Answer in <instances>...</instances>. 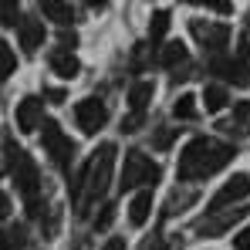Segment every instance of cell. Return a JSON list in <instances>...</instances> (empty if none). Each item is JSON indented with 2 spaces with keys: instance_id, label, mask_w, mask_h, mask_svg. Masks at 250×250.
Returning <instances> with one entry per match:
<instances>
[{
  "instance_id": "cell-23",
  "label": "cell",
  "mask_w": 250,
  "mask_h": 250,
  "mask_svg": "<svg viewBox=\"0 0 250 250\" xmlns=\"http://www.w3.org/2000/svg\"><path fill=\"white\" fill-rule=\"evenodd\" d=\"M0 24H3V27H17V24H21V7H17V0H0Z\"/></svg>"
},
{
  "instance_id": "cell-35",
  "label": "cell",
  "mask_w": 250,
  "mask_h": 250,
  "mask_svg": "<svg viewBox=\"0 0 250 250\" xmlns=\"http://www.w3.org/2000/svg\"><path fill=\"white\" fill-rule=\"evenodd\" d=\"M47 98H51V102H64V91H61V88H54V91H47Z\"/></svg>"
},
{
  "instance_id": "cell-5",
  "label": "cell",
  "mask_w": 250,
  "mask_h": 250,
  "mask_svg": "<svg viewBox=\"0 0 250 250\" xmlns=\"http://www.w3.org/2000/svg\"><path fill=\"white\" fill-rule=\"evenodd\" d=\"M41 142H44V152L51 156V163L58 169H68L71 166V156H75V146H71V139L61 132V125L54 122V119H44L41 125Z\"/></svg>"
},
{
  "instance_id": "cell-17",
  "label": "cell",
  "mask_w": 250,
  "mask_h": 250,
  "mask_svg": "<svg viewBox=\"0 0 250 250\" xmlns=\"http://www.w3.org/2000/svg\"><path fill=\"white\" fill-rule=\"evenodd\" d=\"M227 102H230V95H227V88H223V84H207V88H203V105H207L209 115L223 112V108H227Z\"/></svg>"
},
{
  "instance_id": "cell-4",
  "label": "cell",
  "mask_w": 250,
  "mask_h": 250,
  "mask_svg": "<svg viewBox=\"0 0 250 250\" xmlns=\"http://www.w3.org/2000/svg\"><path fill=\"white\" fill-rule=\"evenodd\" d=\"M159 183V166L146 156V152H139V149H132V152H125V166H122V179H119V189H139V186H156Z\"/></svg>"
},
{
  "instance_id": "cell-29",
  "label": "cell",
  "mask_w": 250,
  "mask_h": 250,
  "mask_svg": "<svg viewBox=\"0 0 250 250\" xmlns=\"http://www.w3.org/2000/svg\"><path fill=\"white\" fill-rule=\"evenodd\" d=\"M142 119H146V112H132V115L122 122V128H125V132H135V128L142 125Z\"/></svg>"
},
{
  "instance_id": "cell-22",
  "label": "cell",
  "mask_w": 250,
  "mask_h": 250,
  "mask_svg": "<svg viewBox=\"0 0 250 250\" xmlns=\"http://www.w3.org/2000/svg\"><path fill=\"white\" fill-rule=\"evenodd\" d=\"M172 115H176V119H183V122L196 119V98H193V95H179V98H176V105H172Z\"/></svg>"
},
{
  "instance_id": "cell-11",
  "label": "cell",
  "mask_w": 250,
  "mask_h": 250,
  "mask_svg": "<svg viewBox=\"0 0 250 250\" xmlns=\"http://www.w3.org/2000/svg\"><path fill=\"white\" fill-rule=\"evenodd\" d=\"M17 128L24 132V135H31L38 125H41V119H44V102L41 98H34V95H27L21 105H17Z\"/></svg>"
},
{
  "instance_id": "cell-15",
  "label": "cell",
  "mask_w": 250,
  "mask_h": 250,
  "mask_svg": "<svg viewBox=\"0 0 250 250\" xmlns=\"http://www.w3.org/2000/svg\"><path fill=\"white\" fill-rule=\"evenodd\" d=\"M41 10H44L47 21H54V24H61V27H68V24L75 21V10H71L68 0H41Z\"/></svg>"
},
{
  "instance_id": "cell-19",
  "label": "cell",
  "mask_w": 250,
  "mask_h": 250,
  "mask_svg": "<svg viewBox=\"0 0 250 250\" xmlns=\"http://www.w3.org/2000/svg\"><path fill=\"white\" fill-rule=\"evenodd\" d=\"M193 203H196V189H186V193H179V189H176V193H172V196L166 200V209H163V216H176V213H183V209L193 207Z\"/></svg>"
},
{
  "instance_id": "cell-34",
  "label": "cell",
  "mask_w": 250,
  "mask_h": 250,
  "mask_svg": "<svg viewBox=\"0 0 250 250\" xmlns=\"http://www.w3.org/2000/svg\"><path fill=\"white\" fill-rule=\"evenodd\" d=\"M142 250H163V240H146Z\"/></svg>"
},
{
  "instance_id": "cell-18",
  "label": "cell",
  "mask_w": 250,
  "mask_h": 250,
  "mask_svg": "<svg viewBox=\"0 0 250 250\" xmlns=\"http://www.w3.org/2000/svg\"><path fill=\"white\" fill-rule=\"evenodd\" d=\"M27 244V233H24V227H3L0 230V250H24Z\"/></svg>"
},
{
  "instance_id": "cell-16",
  "label": "cell",
  "mask_w": 250,
  "mask_h": 250,
  "mask_svg": "<svg viewBox=\"0 0 250 250\" xmlns=\"http://www.w3.org/2000/svg\"><path fill=\"white\" fill-rule=\"evenodd\" d=\"M152 82H135L128 88V108L132 112H146L149 108V102H152Z\"/></svg>"
},
{
  "instance_id": "cell-26",
  "label": "cell",
  "mask_w": 250,
  "mask_h": 250,
  "mask_svg": "<svg viewBox=\"0 0 250 250\" xmlns=\"http://www.w3.org/2000/svg\"><path fill=\"white\" fill-rule=\"evenodd\" d=\"M189 3L207 7V10H216V14H230V10H233V3H230V0H189Z\"/></svg>"
},
{
  "instance_id": "cell-32",
  "label": "cell",
  "mask_w": 250,
  "mask_h": 250,
  "mask_svg": "<svg viewBox=\"0 0 250 250\" xmlns=\"http://www.w3.org/2000/svg\"><path fill=\"white\" fill-rule=\"evenodd\" d=\"M7 216H10V196H7V193L0 189V223H3Z\"/></svg>"
},
{
  "instance_id": "cell-9",
  "label": "cell",
  "mask_w": 250,
  "mask_h": 250,
  "mask_svg": "<svg viewBox=\"0 0 250 250\" xmlns=\"http://www.w3.org/2000/svg\"><path fill=\"white\" fill-rule=\"evenodd\" d=\"M209 71H213V75H220V78H227V82H233V84H247L250 82L247 58H240V54L213 58V61H209Z\"/></svg>"
},
{
  "instance_id": "cell-20",
  "label": "cell",
  "mask_w": 250,
  "mask_h": 250,
  "mask_svg": "<svg viewBox=\"0 0 250 250\" xmlns=\"http://www.w3.org/2000/svg\"><path fill=\"white\" fill-rule=\"evenodd\" d=\"M186 61V44L183 41H169L163 47V54H159V64L163 68H176V64H183Z\"/></svg>"
},
{
  "instance_id": "cell-37",
  "label": "cell",
  "mask_w": 250,
  "mask_h": 250,
  "mask_svg": "<svg viewBox=\"0 0 250 250\" xmlns=\"http://www.w3.org/2000/svg\"><path fill=\"white\" fill-rule=\"evenodd\" d=\"M75 250H88V244H78V247H75Z\"/></svg>"
},
{
  "instance_id": "cell-14",
  "label": "cell",
  "mask_w": 250,
  "mask_h": 250,
  "mask_svg": "<svg viewBox=\"0 0 250 250\" xmlns=\"http://www.w3.org/2000/svg\"><path fill=\"white\" fill-rule=\"evenodd\" d=\"M78 58L71 54V47H61V51H54L51 54V71L58 75V78H75L78 75Z\"/></svg>"
},
{
  "instance_id": "cell-25",
  "label": "cell",
  "mask_w": 250,
  "mask_h": 250,
  "mask_svg": "<svg viewBox=\"0 0 250 250\" xmlns=\"http://www.w3.org/2000/svg\"><path fill=\"white\" fill-rule=\"evenodd\" d=\"M112 220H115V207H112V203H105L102 213L95 216V230H98V233H105V230L112 227Z\"/></svg>"
},
{
  "instance_id": "cell-24",
  "label": "cell",
  "mask_w": 250,
  "mask_h": 250,
  "mask_svg": "<svg viewBox=\"0 0 250 250\" xmlns=\"http://www.w3.org/2000/svg\"><path fill=\"white\" fill-rule=\"evenodd\" d=\"M14 68H17V54L10 51V44L0 41V78H10Z\"/></svg>"
},
{
  "instance_id": "cell-31",
  "label": "cell",
  "mask_w": 250,
  "mask_h": 250,
  "mask_svg": "<svg viewBox=\"0 0 250 250\" xmlns=\"http://www.w3.org/2000/svg\"><path fill=\"white\" fill-rule=\"evenodd\" d=\"M233 119L247 122V119H250V102H237V105H233Z\"/></svg>"
},
{
  "instance_id": "cell-3",
  "label": "cell",
  "mask_w": 250,
  "mask_h": 250,
  "mask_svg": "<svg viewBox=\"0 0 250 250\" xmlns=\"http://www.w3.org/2000/svg\"><path fill=\"white\" fill-rule=\"evenodd\" d=\"M3 156H7L10 179H14V186H17V193H21L27 213H31V216H41V172H38V163H34L24 149H17L14 139H7Z\"/></svg>"
},
{
  "instance_id": "cell-28",
  "label": "cell",
  "mask_w": 250,
  "mask_h": 250,
  "mask_svg": "<svg viewBox=\"0 0 250 250\" xmlns=\"http://www.w3.org/2000/svg\"><path fill=\"white\" fill-rule=\"evenodd\" d=\"M172 142H176V128H159V132H156V139H152V146H156V149H169Z\"/></svg>"
},
{
  "instance_id": "cell-7",
  "label": "cell",
  "mask_w": 250,
  "mask_h": 250,
  "mask_svg": "<svg viewBox=\"0 0 250 250\" xmlns=\"http://www.w3.org/2000/svg\"><path fill=\"white\" fill-rule=\"evenodd\" d=\"M75 122H78V128H82L84 135H95L98 128H105V122H108L105 102L102 98H82L75 105Z\"/></svg>"
},
{
  "instance_id": "cell-33",
  "label": "cell",
  "mask_w": 250,
  "mask_h": 250,
  "mask_svg": "<svg viewBox=\"0 0 250 250\" xmlns=\"http://www.w3.org/2000/svg\"><path fill=\"white\" fill-rule=\"evenodd\" d=\"M102 250H125V240H122V237H108Z\"/></svg>"
},
{
  "instance_id": "cell-10",
  "label": "cell",
  "mask_w": 250,
  "mask_h": 250,
  "mask_svg": "<svg viewBox=\"0 0 250 250\" xmlns=\"http://www.w3.org/2000/svg\"><path fill=\"white\" fill-rule=\"evenodd\" d=\"M247 216V209L240 207H227V209H216V213H207V220L196 227V233L200 237H216V233H223V230H230L237 220H244Z\"/></svg>"
},
{
  "instance_id": "cell-30",
  "label": "cell",
  "mask_w": 250,
  "mask_h": 250,
  "mask_svg": "<svg viewBox=\"0 0 250 250\" xmlns=\"http://www.w3.org/2000/svg\"><path fill=\"white\" fill-rule=\"evenodd\" d=\"M233 247L237 250H250V227H244V230L233 237Z\"/></svg>"
},
{
  "instance_id": "cell-21",
  "label": "cell",
  "mask_w": 250,
  "mask_h": 250,
  "mask_svg": "<svg viewBox=\"0 0 250 250\" xmlns=\"http://www.w3.org/2000/svg\"><path fill=\"white\" fill-rule=\"evenodd\" d=\"M166 31H169V10H156V14H152V21H149V41H152V44L163 41V38H166Z\"/></svg>"
},
{
  "instance_id": "cell-2",
  "label": "cell",
  "mask_w": 250,
  "mask_h": 250,
  "mask_svg": "<svg viewBox=\"0 0 250 250\" xmlns=\"http://www.w3.org/2000/svg\"><path fill=\"white\" fill-rule=\"evenodd\" d=\"M230 159H233V146L216 142V139H207V135H196V139H189L186 149L179 152L176 176H179L183 183L209 179V176H216L220 169H227Z\"/></svg>"
},
{
  "instance_id": "cell-27",
  "label": "cell",
  "mask_w": 250,
  "mask_h": 250,
  "mask_svg": "<svg viewBox=\"0 0 250 250\" xmlns=\"http://www.w3.org/2000/svg\"><path fill=\"white\" fill-rule=\"evenodd\" d=\"M58 223H61V213L58 209H47V223L41 220V233L44 237H54L58 233Z\"/></svg>"
},
{
  "instance_id": "cell-12",
  "label": "cell",
  "mask_w": 250,
  "mask_h": 250,
  "mask_svg": "<svg viewBox=\"0 0 250 250\" xmlns=\"http://www.w3.org/2000/svg\"><path fill=\"white\" fill-rule=\"evenodd\" d=\"M17 38H21V47L31 54V51H38L44 44V24L38 17H21V24H17Z\"/></svg>"
},
{
  "instance_id": "cell-6",
  "label": "cell",
  "mask_w": 250,
  "mask_h": 250,
  "mask_svg": "<svg viewBox=\"0 0 250 250\" xmlns=\"http://www.w3.org/2000/svg\"><path fill=\"white\" fill-rule=\"evenodd\" d=\"M250 196V176L247 172H237V176H230L216 193H213V200H209L207 213H216V209H227V207H237L240 200H247Z\"/></svg>"
},
{
  "instance_id": "cell-8",
  "label": "cell",
  "mask_w": 250,
  "mask_h": 250,
  "mask_svg": "<svg viewBox=\"0 0 250 250\" xmlns=\"http://www.w3.org/2000/svg\"><path fill=\"white\" fill-rule=\"evenodd\" d=\"M189 31H193V38L203 44L207 51L213 54H220L227 41H230V27L227 24H209V21H189Z\"/></svg>"
},
{
  "instance_id": "cell-36",
  "label": "cell",
  "mask_w": 250,
  "mask_h": 250,
  "mask_svg": "<svg viewBox=\"0 0 250 250\" xmlns=\"http://www.w3.org/2000/svg\"><path fill=\"white\" fill-rule=\"evenodd\" d=\"M84 3H91V7H105V0H84Z\"/></svg>"
},
{
  "instance_id": "cell-13",
  "label": "cell",
  "mask_w": 250,
  "mask_h": 250,
  "mask_svg": "<svg viewBox=\"0 0 250 250\" xmlns=\"http://www.w3.org/2000/svg\"><path fill=\"white\" fill-rule=\"evenodd\" d=\"M152 216V189H139L128 203V223L132 227H142L146 220Z\"/></svg>"
},
{
  "instance_id": "cell-1",
  "label": "cell",
  "mask_w": 250,
  "mask_h": 250,
  "mask_svg": "<svg viewBox=\"0 0 250 250\" xmlns=\"http://www.w3.org/2000/svg\"><path fill=\"white\" fill-rule=\"evenodd\" d=\"M112 169H115V142H102V146L91 152V159L78 169L75 186H71V203H75V213H78V216H84L88 209L108 193Z\"/></svg>"
}]
</instances>
